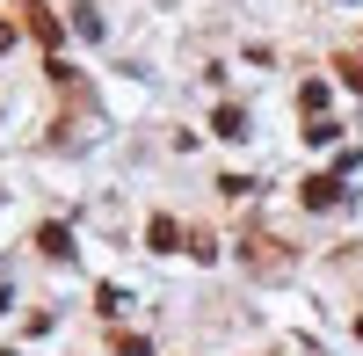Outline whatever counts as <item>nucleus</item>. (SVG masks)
I'll return each mask as SVG.
<instances>
[{"label":"nucleus","instance_id":"nucleus-1","mask_svg":"<svg viewBox=\"0 0 363 356\" xmlns=\"http://www.w3.org/2000/svg\"><path fill=\"white\" fill-rule=\"evenodd\" d=\"M342 196V182H327V174H320V182H306V204H335Z\"/></svg>","mask_w":363,"mask_h":356}]
</instances>
